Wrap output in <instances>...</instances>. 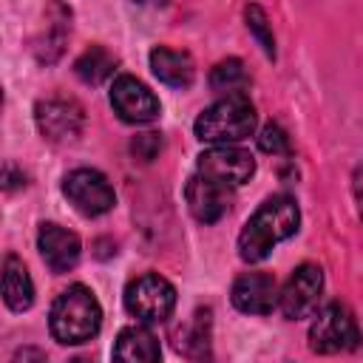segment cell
I'll return each instance as SVG.
<instances>
[{"mask_svg": "<svg viewBox=\"0 0 363 363\" xmlns=\"http://www.w3.org/2000/svg\"><path fill=\"white\" fill-rule=\"evenodd\" d=\"M184 199H187L190 213L201 224H216L230 210V187L216 182V179H210V176H201V173H196L187 182Z\"/></svg>", "mask_w": 363, "mask_h": 363, "instance_id": "4fadbf2b", "label": "cell"}, {"mask_svg": "<svg viewBox=\"0 0 363 363\" xmlns=\"http://www.w3.org/2000/svg\"><path fill=\"white\" fill-rule=\"evenodd\" d=\"M196 170L201 176H210L227 187H238L252 179L255 173V159L250 150L235 147V145H213L204 153H199Z\"/></svg>", "mask_w": 363, "mask_h": 363, "instance_id": "9c48e42d", "label": "cell"}, {"mask_svg": "<svg viewBox=\"0 0 363 363\" xmlns=\"http://www.w3.org/2000/svg\"><path fill=\"white\" fill-rule=\"evenodd\" d=\"M162 150V136L159 133H139L133 142H130V153L139 159V162H153Z\"/></svg>", "mask_w": 363, "mask_h": 363, "instance_id": "7402d4cb", "label": "cell"}, {"mask_svg": "<svg viewBox=\"0 0 363 363\" xmlns=\"http://www.w3.org/2000/svg\"><path fill=\"white\" fill-rule=\"evenodd\" d=\"M258 147H261L264 153L284 156V153H289V136H286V130H284L281 125L267 122V125L261 128V133H258Z\"/></svg>", "mask_w": 363, "mask_h": 363, "instance_id": "44dd1931", "label": "cell"}, {"mask_svg": "<svg viewBox=\"0 0 363 363\" xmlns=\"http://www.w3.org/2000/svg\"><path fill=\"white\" fill-rule=\"evenodd\" d=\"M48 326H51L54 340L62 346L88 343L91 337H96L102 326V306L88 286L74 284L65 292H60L57 301L51 303Z\"/></svg>", "mask_w": 363, "mask_h": 363, "instance_id": "7a4b0ae2", "label": "cell"}, {"mask_svg": "<svg viewBox=\"0 0 363 363\" xmlns=\"http://www.w3.org/2000/svg\"><path fill=\"white\" fill-rule=\"evenodd\" d=\"M113 65H116V60H113L111 51H105L102 45H91V48L82 51V57L74 62V71H77V77H79L82 82L99 85V82H105V79L113 74Z\"/></svg>", "mask_w": 363, "mask_h": 363, "instance_id": "ac0fdd59", "label": "cell"}, {"mask_svg": "<svg viewBox=\"0 0 363 363\" xmlns=\"http://www.w3.org/2000/svg\"><path fill=\"white\" fill-rule=\"evenodd\" d=\"M150 71L159 82L170 88H190L196 79V62L187 51H176L167 45H156L150 51Z\"/></svg>", "mask_w": 363, "mask_h": 363, "instance_id": "5bb4252c", "label": "cell"}, {"mask_svg": "<svg viewBox=\"0 0 363 363\" xmlns=\"http://www.w3.org/2000/svg\"><path fill=\"white\" fill-rule=\"evenodd\" d=\"M210 88H213V91H221V94H238V91H244V88H247L244 62L235 60V57L221 60V62L210 71Z\"/></svg>", "mask_w": 363, "mask_h": 363, "instance_id": "d6986e66", "label": "cell"}, {"mask_svg": "<svg viewBox=\"0 0 363 363\" xmlns=\"http://www.w3.org/2000/svg\"><path fill=\"white\" fill-rule=\"evenodd\" d=\"M37 247H40V255L45 261V267L51 272H68L79 264V255H82V241L77 233L48 221V224H40V233H37Z\"/></svg>", "mask_w": 363, "mask_h": 363, "instance_id": "8fae6325", "label": "cell"}, {"mask_svg": "<svg viewBox=\"0 0 363 363\" xmlns=\"http://www.w3.org/2000/svg\"><path fill=\"white\" fill-rule=\"evenodd\" d=\"M45 20L48 23H45L43 34L34 40V54L40 62H54L62 54V45H65V37L71 28V11L54 0L51 9L45 11Z\"/></svg>", "mask_w": 363, "mask_h": 363, "instance_id": "9a60e30c", "label": "cell"}, {"mask_svg": "<svg viewBox=\"0 0 363 363\" xmlns=\"http://www.w3.org/2000/svg\"><path fill=\"white\" fill-rule=\"evenodd\" d=\"M113 357L128 360V363H153L162 357V349H159L156 335L147 326H125L116 337Z\"/></svg>", "mask_w": 363, "mask_h": 363, "instance_id": "2e32d148", "label": "cell"}, {"mask_svg": "<svg viewBox=\"0 0 363 363\" xmlns=\"http://www.w3.org/2000/svg\"><path fill=\"white\" fill-rule=\"evenodd\" d=\"M173 306H176V289L167 278L156 272H145L125 286V309L142 323H159L170 318Z\"/></svg>", "mask_w": 363, "mask_h": 363, "instance_id": "5b68a950", "label": "cell"}, {"mask_svg": "<svg viewBox=\"0 0 363 363\" xmlns=\"http://www.w3.org/2000/svg\"><path fill=\"white\" fill-rule=\"evenodd\" d=\"M196 139L207 145H235L255 130V105L244 91L224 94L218 102L204 108L193 125Z\"/></svg>", "mask_w": 363, "mask_h": 363, "instance_id": "3957f363", "label": "cell"}, {"mask_svg": "<svg viewBox=\"0 0 363 363\" xmlns=\"http://www.w3.org/2000/svg\"><path fill=\"white\" fill-rule=\"evenodd\" d=\"M360 329L354 315L343 303H326L312 326H309V349L318 354H337V352H352L360 346Z\"/></svg>", "mask_w": 363, "mask_h": 363, "instance_id": "277c9868", "label": "cell"}, {"mask_svg": "<svg viewBox=\"0 0 363 363\" xmlns=\"http://www.w3.org/2000/svg\"><path fill=\"white\" fill-rule=\"evenodd\" d=\"M62 193L74 204V210L88 216V218L102 216V213L113 210V204H116V193H113L111 182L99 170H94V167L71 170L62 179Z\"/></svg>", "mask_w": 363, "mask_h": 363, "instance_id": "8992f818", "label": "cell"}, {"mask_svg": "<svg viewBox=\"0 0 363 363\" xmlns=\"http://www.w3.org/2000/svg\"><path fill=\"white\" fill-rule=\"evenodd\" d=\"M244 17H247V28L255 34V40H258V45L264 48V54L272 60L275 57V37H272V28H269V20H267V11L261 9V6H247V11H244Z\"/></svg>", "mask_w": 363, "mask_h": 363, "instance_id": "ffe728a7", "label": "cell"}, {"mask_svg": "<svg viewBox=\"0 0 363 363\" xmlns=\"http://www.w3.org/2000/svg\"><path fill=\"white\" fill-rule=\"evenodd\" d=\"M320 292H323V269L318 264H301L284 284L278 295V309L286 320L309 318L318 309Z\"/></svg>", "mask_w": 363, "mask_h": 363, "instance_id": "ba28073f", "label": "cell"}, {"mask_svg": "<svg viewBox=\"0 0 363 363\" xmlns=\"http://www.w3.org/2000/svg\"><path fill=\"white\" fill-rule=\"evenodd\" d=\"M3 301L11 312H26L34 303L31 275L17 255H6L3 261Z\"/></svg>", "mask_w": 363, "mask_h": 363, "instance_id": "e0dca14e", "label": "cell"}, {"mask_svg": "<svg viewBox=\"0 0 363 363\" xmlns=\"http://www.w3.org/2000/svg\"><path fill=\"white\" fill-rule=\"evenodd\" d=\"M34 122H37V130H40V136L45 142H51V145H71L82 133L85 113H82L79 102L62 99V96H51V99H40L37 102Z\"/></svg>", "mask_w": 363, "mask_h": 363, "instance_id": "52a82bcc", "label": "cell"}, {"mask_svg": "<svg viewBox=\"0 0 363 363\" xmlns=\"http://www.w3.org/2000/svg\"><path fill=\"white\" fill-rule=\"evenodd\" d=\"M278 284L269 272H244L233 284V306L244 315H269L278 303Z\"/></svg>", "mask_w": 363, "mask_h": 363, "instance_id": "7c38bea8", "label": "cell"}, {"mask_svg": "<svg viewBox=\"0 0 363 363\" xmlns=\"http://www.w3.org/2000/svg\"><path fill=\"white\" fill-rule=\"evenodd\" d=\"M139 3H150V0H139Z\"/></svg>", "mask_w": 363, "mask_h": 363, "instance_id": "cb8c5ba5", "label": "cell"}, {"mask_svg": "<svg viewBox=\"0 0 363 363\" xmlns=\"http://www.w3.org/2000/svg\"><path fill=\"white\" fill-rule=\"evenodd\" d=\"M301 210L292 196H269L244 224L238 235V255L247 264L264 261L275 244L298 233Z\"/></svg>", "mask_w": 363, "mask_h": 363, "instance_id": "6da1fadb", "label": "cell"}, {"mask_svg": "<svg viewBox=\"0 0 363 363\" xmlns=\"http://www.w3.org/2000/svg\"><path fill=\"white\" fill-rule=\"evenodd\" d=\"M352 187H354V199H357V213H360V221H363V164H360V167L354 170Z\"/></svg>", "mask_w": 363, "mask_h": 363, "instance_id": "603a6c76", "label": "cell"}, {"mask_svg": "<svg viewBox=\"0 0 363 363\" xmlns=\"http://www.w3.org/2000/svg\"><path fill=\"white\" fill-rule=\"evenodd\" d=\"M111 105L119 113L122 122L130 125H147L159 116V99L156 94L136 77L119 74L111 85Z\"/></svg>", "mask_w": 363, "mask_h": 363, "instance_id": "30bf717a", "label": "cell"}]
</instances>
